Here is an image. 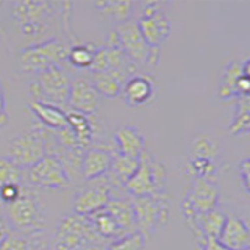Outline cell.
<instances>
[{
    "label": "cell",
    "instance_id": "obj_5",
    "mask_svg": "<svg viewBox=\"0 0 250 250\" xmlns=\"http://www.w3.org/2000/svg\"><path fill=\"white\" fill-rule=\"evenodd\" d=\"M164 186H166V167L146 150L139 158L138 170L124 188L131 195V199H139L163 197Z\"/></svg>",
    "mask_w": 250,
    "mask_h": 250
},
{
    "label": "cell",
    "instance_id": "obj_19",
    "mask_svg": "<svg viewBox=\"0 0 250 250\" xmlns=\"http://www.w3.org/2000/svg\"><path fill=\"white\" fill-rule=\"evenodd\" d=\"M124 99L131 106H141L150 102L155 94V84L152 78L146 75H133L122 84Z\"/></svg>",
    "mask_w": 250,
    "mask_h": 250
},
{
    "label": "cell",
    "instance_id": "obj_4",
    "mask_svg": "<svg viewBox=\"0 0 250 250\" xmlns=\"http://www.w3.org/2000/svg\"><path fill=\"white\" fill-rule=\"evenodd\" d=\"M113 39H109V47H117L121 49L128 60L136 66H156L160 60V49L156 47H148L144 41L143 35L138 28V22L127 21L113 31Z\"/></svg>",
    "mask_w": 250,
    "mask_h": 250
},
{
    "label": "cell",
    "instance_id": "obj_15",
    "mask_svg": "<svg viewBox=\"0 0 250 250\" xmlns=\"http://www.w3.org/2000/svg\"><path fill=\"white\" fill-rule=\"evenodd\" d=\"M138 28L146 44L148 47H156V49H160V45L166 41L172 31L170 21L161 10L153 14L141 16L138 21Z\"/></svg>",
    "mask_w": 250,
    "mask_h": 250
},
{
    "label": "cell",
    "instance_id": "obj_16",
    "mask_svg": "<svg viewBox=\"0 0 250 250\" xmlns=\"http://www.w3.org/2000/svg\"><path fill=\"white\" fill-rule=\"evenodd\" d=\"M217 244L227 250H249L250 231L247 222L239 216L227 214L224 229L219 234Z\"/></svg>",
    "mask_w": 250,
    "mask_h": 250
},
{
    "label": "cell",
    "instance_id": "obj_10",
    "mask_svg": "<svg viewBox=\"0 0 250 250\" xmlns=\"http://www.w3.org/2000/svg\"><path fill=\"white\" fill-rule=\"evenodd\" d=\"M47 155V146L42 130H31L28 133L16 136L8 144V158L21 169L35 166Z\"/></svg>",
    "mask_w": 250,
    "mask_h": 250
},
{
    "label": "cell",
    "instance_id": "obj_20",
    "mask_svg": "<svg viewBox=\"0 0 250 250\" xmlns=\"http://www.w3.org/2000/svg\"><path fill=\"white\" fill-rule=\"evenodd\" d=\"M225 219H227V214L219 208H214L213 211H209V213L197 217L192 231L195 234V238L200 239V247L203 246L205 241H209V239L217 241L219 239V234H221V231L224 229Z\"/></svg>",
    "mask_w": 250,
    "mask_h": 250
},
{
    "label": "cell",
    "instance_id": "obj_29",
    "mask_svg": "<svg viewBox=\"0 0 250 250\" xmlns=\"http://www.w3.org/2000/svg\"><path fill=\"white\" fill-rule=\"evenodd\" d=\"M250 105H249V96L239 97L236 105V113L234 119L230 125V133L233 135H247L250 131Z\"/></svg>",
    "mask_w": 250,
    "mask_h": 250
},
{
    "label": "cell",
    "instance_id": "obj_24",
    "mask_svg": "<svg viewBox=\"0 0 250 250\" xmlns=\"http://www.w3.org/2000/svg\"><path fill=\"white\" fill-rule=\"evenodd\" d=\"M66 119H67V127L74 133L77 143L80 147H88L94 138V130L89 117L86 114L77 113V111H66Z\"/></svg>",
    "mask_w": 250,
    "mask_h": 250
},
{
    "label": "cell",
    "instance_id": "obj_6",
    "mask_svg": "<svg viewBox=\"0 0 250 250\" xmlns=\"http://www.w3.org/2000/svg\"><path fill=\"white\" fill-rule=\"evenodd\" d=\"M70 82L72 80L62 70V67H52L39 72L36 74L35 80L30 83L31 100L62 109L69 100Z\"/></svg>",
    "mask_w": 250,
    "mask_h": 250
},
{
    "label": "cell",
    "instance_id": "obj_26",
    "mask_svg": "<svg viewBox=\"0 0 250 250\" xmlns=\"http://www.w3.org/2000/svg\"><path fill=\"white\" fill-rule=\"evenodd\" d=\"M139 167V158H130V156H124V155H113V161H111V167H109V175H113L121 186L127 185L128 180L135 175V172Z\"/></svg>",
    "mask_w": 250,
    "mask_h": 250
},
{
    "label": "cell",
    "instance_id": "obj_30",
    "mask_svg": "<svg viewBox=\"0 0 250 250\" xmlns=\"http://www.w3.org/2000/svg\"><path fill=\"white\" fill-rule=\"evenodd\" d=\"M36 234L38 233L23 234L18 231H10L0 242V250H38L35 242Z\"/></svg>",
    "mask_w": 250,
    "mask_h": 250
},
{
    "label": "cell",
    "instance_id": "obj_40",
    "mask_svg": "<svg viewBox=\"0 0 250 250\" xmlns=\"http://www.w3.org/2000/svg\"><path fill=\"white\" fill-rule=\"evenodd\" d=\"M200 250H227L224 247H221L217 244V241H213V239H209V241H205L203 242V246L200 247Z\"/></svg>",
    "mask_w": 250,
    "mask_h": 250
},
{
    "label": "cell",
    "instance_id": "obj_36",
    "mask_svg": "<svg viewBox=\"0 0 250 250\" xmlns=\"http://www.w3.org/2000/svg\"><path fill=\"white\" fill-rule=\"evenodd\" d=\"M21 191H22L21 185H6L3 188H0V200H2L5 205H10V203H13L19 197Z\"/></svg>",
    "mask_w": 250,
    "mask_h": 250
},
{
    "label": "cell",
    "instance_id": "obj_27",
    "mask_svg": "<svg viewBox=\"0 0 250 250\" xmlns=\"http://www.w3.org/2000/svg\"><path fill=\"white\" fill-rule=\"evenodd\" d=\"M89 219H91V224L94 227V230H96V233L104 241L105 239H113L114 241L117 238L124 236V234L121 233V230H119V227L116 225L114 219L106 213L105 208L97 211L96 214L89 216Z\"/></svg>",
    "mask_w": 250,
    "mask_h": 250
},
{
    "label": "cell",
    "instance_id": "obj_33",
    "mask_svg": "<svg viewBox=\"0 0 250 250\" xmlns=\"http://www.w3.org/2000/svg\"><path fill=\"white\" fill-rule=\"evenodd\" d=\"M146 247V238L138 231H133L130 234H125L114 239L108 246V250H144Z\"/></svg>",
    "mask_w": 250,
    "mask_h": 250
},
{
    "label": "cell",
    "instance_id": "obj_31",
    "mask_svg": "<svg viewBox=\"0 0 250 250\" xmlns=\"http://www.w3.org/2000/svg\"><path fill=\"white\" fill-rule=\"evenodd\" d=\"M96 6L117 22H127L135 10V2H97Z\"/></svg>",
    "mask_w": 250,
    "mask_h": 250
},
{
    "label": "cell",
    "instance_id": "obj_9",
    "mask_svg": "<svg viewBox=\"0 0 250 250\" xmlns=\"http://www.w3.org/2000/svg\"><path fill=\"white\" fill-rule=\"evenodd\" d=\"M217 202L219 188L213 182H208V180L194 178L191 191L188 192L185 200L182 202V211L191 229L195 227L197 217L217 208Z\"/></svg>",
    "mask_w": 250,
    "mask_h": 250
},
{
    "label": "cell",
    "instance_id": "obj_11",
    "mask_svg": "<svg viewBox=\"0 0 250 250\" xmlns=\"http://www.w3.org/2000/svg\"><path fill=\"white\" fill-rule=\"evenodd\" d=\"M25 175L31 186L44 189H64L72 183L64 164L57 156L49 153L35 166L25 169Z\"/></svg>",
    "mask_w": 250,
    "mask_h": 250
},
{
    "label": "cell",
    "instance_id": "obj_25",
    "mask_svg": "<svg viewBox=\"0 0 250 250\" xmlns=\"http://www.w3.org/2000/svg\"><path fill=\"white\" fill-rule=\"evenodd\" d=\"M91 84L99 92V96L104 97H116L121 94L122 84L125 83L119 74L114 72H97L91 74Z\"/></svg>",
    "mask_w": 250,
    "mask_h": 250
},
{
    "label": "cell",
    "instance_id": "obj_18",
    "mask_svg": "<svg viewBox=\"0 0 250 250\" xmlns=\"http://www.w3.org/2000/svg\"><path fill=\"white\" fill-rule=\"evenodd\" d=\"M114 143L117 148V155L130 156V158H141L146 152V139L144 135L138 128L131 125H124L114 133Z\"/></svg>",
    "mask_w": 250,
    "mask_h": 250
},
{
    "label": "cell",
    "instance_id": "obj_22",
    "mask_svg": "<svg viewBox=\"0 0 250 250\" xmlns=\"http://www.w3.org/2000/svg\"><path fill=\"white\" fill-rule=\"evenodd\" d=\"M105 211L114 219L116 225L119 227V230L124 236L125 234H130L133 231H136L135 214H133V208H131L130 200L111 197V200L106 203Z\"/></svg>",
    "mask_w": 250,
    "mask_h": 250
},
{
    "label": "cell",
    "instance_id": "obj_14",
    "mask_svg": "<svg viewBox=\"0 0 250 250\" xmlns=\"http://www.w3.org/2000/svg\"><path fill=\"white\" fill-rule=\"evenodd\" d=\"M111 188L113 186L109 183H105L82 189L74 199V213L89 217L96 214L97 211L104 209L106 203L111 200Z\"/></svg>",
    "mask_w": 250,
    "mask_h": 250
},
{
    "label": "cell",
    "instance_id": "obj_21",
    "mask_svg": "<svg viewBox=\"0 0 250 250\" xmlns=\"http://www.w3.org/2000/svg\"><path fill=\"white\" fill-rule=\"evenodd\" d=\"M28 108L47 130L60 131V130L67 128V119H66L64 109H60L57 106H52L47 104H39V102H33V100H30Z\"/></svg>",
    "mask_w": 250,
    "mask_h": 250
},
{
    "label": "cell",
    "instance_id": "obj_17",
    "mask_svg": "<svg viewBox=\"0 0 250 250\" xmlns=\"http://www.w3.org/2000/svg\"><path fill=\"white\" fill-rule=\"evenodd\" d=\"M113 161V153L105 148H89L83 153L82 158V166H80V175L83 180H99L100 177L106 175L111 167Z\"/></svg>",
    "mask_w": 250,
    "mask_h": 250
},
{
    "label": "cell",
    "instance_id": "obj_13",
    "mask_svg": "<svg viewBox=\"0 0 250 250\" xmlns=\"http://www.w3.org/2000/svg\"><path fill=\"white\" fill-rule=\"evenodd\" d=\"M67 105L72 111L89 116L97 111L100 105V96L88 78H75L70 82Z\"/></svg>",
    "mask_w": 250,
    "mask_h": 250
},
{
    "label": "cell",
    "instance_id": "obj_3",
    "mask_svg": "<svg viewBox=\"0 0 250 250\" xmlns=\"http://www.w3.org/2000/svg\"><path fill=\"white\" fill-rule=\"evenodd\" d=\"M5 217L11 231L23 234L39 233L45 224V211L31 189H22L18 199L5 205Z\"/></svg>",
    "mask_w": 250,
    "mask_h": 250
},
{
    "label": "cell",
    "instance_id": "obj_39",
    "mask_svg": "<svg viewBox=\"0 0 250 250\" xmlns=\"http://www.w3.org/2000/svg\"><path fill=\"white\" fill-rule=\"evenodd\" d=\"M11 231V229H10V224H8V221H6V217H5V214H2L0 213V242H2V239L6 236L8 233Z\"/></svg>",
    "mask_w": 250,
    "mask_h": 250
},
{
    "label": "cell",
    "instance_id": "obj_37",
    "mask_svg": "<svg viewBox=\"0 0 250 250\" xmlns=\"http://www.w3.org/2000/svg\"><path fill=\"white\" fill-rule=\"evenodd\" d=\"M238 174L239 178L242 180V186H244V191L249 192V158H244L238 166Z\"/></svg>",
    "mask_w": 250,
    "mask_h": 250
},
{
    "label": "cell",
    "instance_id": "obj_8",
    "mask_svg": "<svg viewBox=\"0 0 250 250\" xmlns=\"http://www.w3.org/2000/svg\"><path fill=\"white\" fill-rule=\"evenodd\" d=\"M130 202L135 214V229L144 238L152 236L167 224L169 203L164 197H139Z\"/></svg>",
    "mask_w": 250,
    "mask_h": 250
},
{
    "label": "cell",
    "instance_id": "obj_23",
    "mask_svg": "<svg viewBox=\"0 0 250 250\" xmlns=\"http://www.w3.org/2000/svg\"><path fill=\"white\" fill-rule=\"evenodd\" d=\"M241 77H247L244 75V70H242V62L239 61H231L229 66L224 69L222 77H221V83H219V99L221 100H230V99H239V80Z\"/></svg>",
    "mask_w": 250,
    "mask_h": 250
},
{
    "label": "cell",
    "instance_id": "obj_1",
    "mask_svg": "<svg viewBox=\"0 0 250 250\" xmlns=\"http://www.w3.org/2000/svg\"><path fill=\"white\" fill-rule=\"evenodd\" d=\"M62 3L55 2H8L0 3V35L13 41V47L19 53L30 47L58 39ZM66 6V3H64ZM64 10V8H62Z\"/></svg>",
    "mask_w": 250,
    "mask_h": 250
},
{
    "label": "cell",
    "instance_id": "obj_35",
    "mask_svg": "<svg viewBox=\"0 0 250 250\" xmlns=\"http://www.w3.org/2000/svg\"><path fill=\"white\" fill-rule=\"evenodd\" d=\"M189 167H191V172L195 175V178H203V180H208V182H213V175L217 172L216 161H209V160L191 158Z\"/></svg>",
    "mask_w": 250,
    "mask_h": 250
},
{
    "label": "cell",
    "instance_id": "obj_2",
    "mask_svg": "<svg viewBox=\"0 0 250 250\" xmlns=\"http://www.w3.org/2000/svg\"><path fill=\"white\" fill-rule=\"evenodd\" d=\"M102 239L91 219L75 213L62 217L53 238V250H99Z\"/></svg>",
    "mask_w": 250,
    "mask_h": 250
},
{
    "label": "cell",
    "instance_id": "obj_7",
    "mask_svg": "<svg viewBox=\"0 0 250 250\" xmlns=\"http://www.w3.org/2000/svg\"><path fill=\"white\" fill-rule=\"evenodd\" d=\"M70 45L62 39H52L44 44L30 47L19 53V66L23 72L39 74L52 67H61L67 61Z\"/></svg>",
    "mask_w": 250,
    "mask_h": 250
},
{
    "label": "cell",
    "instance_id": "obj_12",
    "mask_svg": "<svg viewBox=\"0 0 250 250\" xmlns=\"http://www.w3.org/2000/svg\"><path fill=\"white\" fill-rule=\"evenodd\" d=\"M136 69L138 66L133 64L127 55L121 49L106 45V47H99V49L94 50L89 72L91 74L114 72V74H119L124 80L127 82L130 77L135 75Z\"/></svg>",
    "mask_w": 250,
    "mask_h": 250
},
{
    "label": "cell",
    "instance_id": "obj_32",
    "mask_svg": "<svg viewBox=\"0 0 250 250\" xmlns=\"http://www.w3.org/2000/svg\"><path fill=\"white\" fill-rule=\"evenodd\" d=\"M23 169L8 158V156H0V188L6 185H21Z\"/></svg>",
    "mask_w": 250,
    "mask_h": 250
},
{
    "label": "cell",
    "instance_id": "obj_34",
    "mask_svg": "<svg viewBox=\"0 0 250 250\" xmlns=\"http://www.w3.org/2000/svg\"><path fill=\"white\" fill-rule=\"evenodd\" d=\"M94 50L96 49H91L88 45H70L67 61L78 69H89Z\"/></svg>",
    "mask_w": 250,
    "mask_h": 250
},
{
    "label": "cell",
    "instance_id": "obj_28",
    "mask_svg": "<svg viewBox=\"0 0 250 250\" xmlns=\"http://www.w3.org/2000/svg\"><path fill=\"white\" fill-rule=\"evenodd\" d=\"M217 156H219L217 143L209 135H197L191 141V158L216 161Z\"/></svg>",
    "mask_w": 250,
    "mask_h": 250
},
{
    "label": "cell",
    "instance_id": "obj_38",
    "mask_svg": "<svg viewBox=\"0 0 250 250\" xmlns=\"http://www.w3.org/2000/svg\"><path fill=\"white\" fill-rule=\"evenodd\" d=\"M8 122V114H6V100H5V92L0 83V127H3Z\"/></svg>",
    "mask_w": 250,
    "mask_h": 250
}]
</instances>
